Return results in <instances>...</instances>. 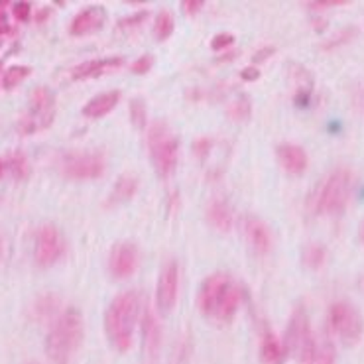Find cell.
Here are the masks:
<instances>
[{"instance_id": "2", "label": "cell", "mask_w": 364, "mask_h": 364, "mask_svg": "<svg viewBox=\"0 0 364 364\" xmlns=\"http://www.w3.org/2000/svg\"><path fill=\"white\" fill-rule=\"evenodd\" d=\"M142 297L138 291H122L110 301L105 314V333L110 345L119 353H127L132 347L136 321L140 317Z\"/></svg>"}, {"instance_id": "37", "label": "cell", "mask_w": 364, "mask_h": 364, "mask_svg": "<svg viewBox=\"0 0 364 364\" xmlns=\"http://www.w3.org/2000/svg\"><path fill=\"white\" fill-rule=\"evenodd\" d=\"M4 4L6 2H0V36L9 34L10 32V26L6 22V14H4Z\"/></svg>"}, {"instance_id": "14", "label": "cell", "mask_w": 364, "mask_h": 364, "mask_svg": "<svg viewBox=\"0 0 364 364\" xmlns=\"http://www.w3.org/2000/svg\"><path fill=\"white\" fill-rule=\"evenodd\" d=\"M242 229H245L246 240L255 248L258 255H268L272 250V235L270 229L266 227L262 219H258L255 215H248L242 219Z\"/></svg>"}, {"instance_id": "42", "label": "cell", "mask_w": 364, "mask_h": 364, "mask_svg": "<svg viewBox=\"0 0 364 364\" xmlns=\"http://www.w3.org/2000/svg\"><path fill=\"white\" fill-rule=\"evenodd\" d=\"M0 258H2V240H0Z\"/></svg>"}, {"instance_id": "6", "label": "cell", "mask_w": 364, "mask_h": 364, "mask_svg": "<svg viewBox=\"0 0 364 364\" xmlns=\"http://www.w3.org/2000/svg\"><path fill=\"white\" fill-rule=\"evenodd\" d=\"M329 327L343 345L353 347L363 339L364 321L360 311L348 301H335L329 307Z\"/></svg>"}, {"instance_id": "12", "label": "cell", "mask_w": 364, "mask_h": 364, "mask_svg": "<svg viewBox=\"0 0 364 364\" xmlns=\"http://www.w3.org/2000/svg\"><path fill=\"white\" fill-rule=\"evenodd\" d=\"M138 266V248L132 242H119L110 250L109 272L112 278L127 279Z\"/></svg>"}, {"instance_id": "39", "label": "cell", "mask_w": 364, "mask_h": 364, "mask_svg": "<svg viewBox=\"0 0 364 364\" xmlns=\"http://www.w3.org/2000/svg\"><path fill=\"white\" fill-rule=\"evenodd\" d=\"M211 142L207 140V138H203V140H199V142H195V152L199 154L201 158H205V154L209 152V148H211Z\"/></svg>"}, {"instance_id": "4", "label": "cell", "mask_w": 364, "mask_h": 364, "mask_svg": "<svg viewBox=\"0 0 364 364\" xmlns=\"http://www.w3.org/2000/svg\"><path fill=\"white\" fill-rule=\"evenodd\" d=\"M355 186V176L348 168H337L315 191L314 211L319 215H339L345 211Z\"/></svg>"}, {"instance_id": "1", "label": "cell", "mask_w": 364, "mask_h": 364, "mask_svg": "<svg viewBox=\"0 0 364 364\" xmlns=\"http://www.w3.org/2000/svg\"><path fill=\"white\" fill-rule=\"evenodd\" d=\"M197 304L209 319L229 323L240 305V289L229 274L215 272L201 284Z\"/></svg>"}, {"instance_id": "36", "label": "cell", "mask_w": 364, "mask_h": 364, "mask_svg": "<svg viewBox=\"0 0 364 364\" xmlns=\"http://www.w3.org/2000/svg\"><path fill=\"white\" fill-rule=\"evenodd\" d=\"M181 4H183V10H186L187 14H189V16H193V14H197L199 10L203 9L205 0H183Z\"/></svg>"}, {"instance_id": "3", "label": "cell", "mask_w": 364, "mask_h": 364, "mask_svg": "<svg viewBox=\"0 0 364 364\" xmlns=\"http://www.w3.org/2000/svg\"><path fill=\"white\" fill-rule=\"evenodd\" d=\"M83 341V315L69 307L55 319L46 339V355L51 364H68Z\"/></svg>"}, {"instance_id": "7", "label": "cell", "mask_w": 364, "mask_h": 364, "mask_svg": "<svg viewBox=\"0 0 364 364\" xmlns=\"http://www.w3.org/2000/svg\"><path fill=\"white\" fill-rule=\"evenodd\" d=\"M315 343L314 333H311V323H309V315L304 307L299 305L296 311L291 314L286 329V341H284V348L288 355H294L301 363L307 353L311 350Z\"/></svg>"}, {"instance_id": "20", "label": "cell", "mask_w": 364, "mask_h": 364, "mask_svg": "<svg viewBox=\"0 0 364 364\" xmlns=\"http://www.w3.org/2000/svg\"><path fill=\"white\" fill-rule=\"evenodd\" d=\"M30 173V166L22 152H12L6 156H0V179L14 178L24 179Z\"/></svg>"}, {"instance_id": "17", "label": "cell", "mask_w": 364, "mask_h": 364, "mask_svg": "<svg viewBox=\"0 0 364 364\" xmlns=\"http://www.w3.org/2000/svg\"><path fill=\"white\" fill-rule=\"evenodd\" d=\"M142 331H144V353L148 364H152L158 356L161 341V329L158 319L154 317L152 311H146L144 323H142Z\"/></svg>"}, {"instance_id": "26", "label": "cell", "mask_w": 364, "mask_h": 364, "mask_svg": "<svg viewBox=\"0 0 364 364\" xmlns=\"http://www.w3.org/2000/svg\"><path fill=\"white\" fill-rule=\"evenodd\" d=\"M173 30H176V22H173L171 12H168V10H160V12L156 14V20H154V36H156L160 42H164V40L171 38Z\"/></svg>"}, {"instance_id": "33", "label": "cell", "mask_w": 364, "mask_h": 364, "mask_svg": "<svg viewBox=\"0 0 364 364\" xmlns=\"http://www.w3.org/2000/svg\"><path fill=\"white\" fill-rule=\"evenodd\" d=\"M146 18H148V12H138V14H134V16H128V18H124V20H120L117 28H119V30H128V28H134V26L142 24Z\"/></svg>"}, {"instance_id": "34", "label": "cell", "mask_w": 364, "mask_h": 364, "mask_svg": "<svg viewBox=\"0 0 364 364\" xmlns=\"http://www.w3.org/2000/svg\"><path fill=\"white\" fill-rule=\"evenodd\" d=\"M337 36H339V38H335V40H331L329 43H325V46H323V50H333V48L341 46V43L348 42V40H350L353 36H356V30H355V28H348V30H343V32H341V34H337Z\"/></svg>"}, {"instance_id": "32", "label": "cell", "mask_w": 364, "mask_h": 364, "mask_svg": "<svg viewBox=\"0 0 364 364\" xmlns=\"http://www.w3.org/2000/svg\"><path fill=\"white\" fill-rule=\"evenodd\" d=\"M12 14L16 18L18 22H26V20H30V14H32V6H30V2H16L14 6H12Z\"/></svg>"}, {"instance_id": "19", "label": "cell", "mask_w": 364, "mask_h": 364, "mask_svg": "<svg viewBox=\"0 0 364 364\" xmlns=\"http://www.w3.org/2000/svg\"><path fill=\"white\" fill-rule=\"evenodd\" d=\"M286 348L284 343L272 333L270 329H264L262 343H260V358L264 364H284L286 363Z\"/></svg>"}, {"instance_id": "38", "label": "cell", "mask_w": 364, "mask_h": 364, "mask_svg": "<svg viewBox=\"0 0 364 364\" xmlns=\"http://www.w3.org/2000/svg\"><path fill=\"white\" fill-rule=\"evenodd\" d=\"M240 77L246 81H256L260 77V71H258V68H246L245 71H240Z\"/></svg>"}, {"instance_id": "15", "label": "cell", "mask_w": 364, "mask_h": 364, "mask_svg": "<svg viewBox=\"0 0 364 364\" xmlns=\"http://www.w3.org/2000/svg\"><path fill=\"white\" fill-rule=\"evenodd\" d=\"M124 65L122 58H105V60H91L79 63L77 68L71 71V79L73 81H85V79H93V77L109 75L112 71H117Z\"/></svg>"}, {"instance_id": "29", "label": "cell", "mask_w": 364, "mask_h": 364, "mask_svg": "<svg viewBox=\"0 0 364 364\" xmlns=\"http://www.w3.org/2000/svg\"><path fill=\"white\" fill-rule=\"evenodd\" d=\"M130 119H132V124L136 128L142 130L146 127L148 117H146V102L142 99H134V101L130 102Z\"/></svg>"}, {"instance_id": "23", "label": "cell", "mask_w": 364, "mask_h": 364, "mask_svg": "<svg viewBox=\"0 0 364 364\" xmlns=\"http://www.w3.org/2000/svg\"><path fill=\"white\" fill-rule=\"evenodd\" d=\"M207 220L213 229L220 230V232H227L232 227V213L230 207L225 201H213L207 209Z\"/></svg>"}, {"instance_id": "40", "label": "cell", "mask_w": 364, "mask_h": 364, "mask_svg": "<svg viewBox=\"0 0 364 364\" xmlns=\"http://www.w3.org/2000/svg\"><path fill=\"white\" fill-rule=\"evenodd\" d=\"M270 55H274V48H264V50H260L258 53L255 55V63H258V61H264L268 60Z\"/></svg>"}, {"instance_id": "31", "label": "cell", "mask_w": 364, "mask_h": 364, "mask_svg": "<svg viewBox=\"0 0 364 364\" xmlns=\"http://www.w3.org/2000/svg\"><path fill=\"white\" fill-rule=\"evenodd\" d=\"M232 42H235V36L229 34V32H223V34H217L215 38H213L211 48L215 51H223V50H227V48H230Z\"/></svg>"}, {"instance_id": "13", "label": "cell", "mask_w": 364, "mask_h": 364, "mask_svg": "<svg viewBox=\"0 0 364 364\" xmlns=\"http://www.w3.org/2000/svg\"><path fill=\"white\" fill-rule=\"evenodd\" d=\"M107 20V10L101 6H89V9L81 10L69 26V34L75 36V38H83L101 30L102 24Z\"/></svg>"}, {"instance_id": "30", "label": "cell", "mask_w": 364, "mask_h": 364, "mask_svg": "<svg viewBox=\"0 0 364 364\" xmlns=\"http://www.w3.org/2000/svg\"><path fill=\"white\" fill-rule=\"evenodd\" d=\"M152 65H154L152 55H142V58H138V60L132 63L130 71H132V73H136V75H144V73H148V71L152 69Z\"/></svg>"}, {"instance_id": "5", "label": "cell", "mask_w": 364, "mask_h": 364, "mask_svg": "<svg viewBox=\"0 0 364 364\" xmlns=\"http://www.w3.org/2000/svg\"><path fill=\"white\" fill-rule=\"evenodd\" d=\"M148 150L154 170L160 178H170L178 166L179 142L164 120H156L148 130Z\"/></svg>"}, {"instance_id": "35", "label": "cell", "mask_w": 364, "mask_h": 364, "mask_svg": "<svg viewBox=\"0 0 364 364\" xmlns=\"http://www.w3.org/2000/svg\"><path fill=\"white\" fill-rule=\"evenodd\" d=\"M343 4H350V2L348 0H315V2H309V9H333V6H343Z\"/></svg>"}, {"instance_id": "27", "label": "cell", "mask_w": 364, "mask_h": 364, "mask_svg": "<svg viewBox=\"0 0 364 364\" xmlns=\"http://www.w3.org/2000/svg\"><path fill=\"white\" fill-rule=\"evenodd\" d=\"M32 73V69L28 65H12V68L6 69V73L2 75V87L4 89H14L18 87L24 79H28Z\"/></svg>"}, {"instance_id": "11", "label": "cell", "mask_w": 364, "mask_h": 364, "mask_svg": "<svg viewBox=\"0 0 364 364\" xmlns=\"http://www.w3.org/2000/svg\"><path fill=\"white\" fill-rule=\"evenodd\" d=\"M179 291V266L176 260L164 264L156 288V305L161 315H168L176 307Z\"/></svg>"}, {"instance_id": "25", "label": "cell", "mask_w": 364, "mask_h": 364, "mask_svg": "<svg viewBox=\"0 0 364 364\" xmlns=\"http://www.w3.org/2000/svg\"><path fill=\"white\" fill-rule=\"evenodd\" d=\"M325 260H327V250L319 242H309L301 252V262L309 270H321Z\"/></svg>"}, {"instance_id": "28", "label": "cell", "mask_w": 364, "mask_h": 364, "mask_svg": "<svg viewBox=\"0 0 364 364\" xmlns=\"http://www.w3.org/2000/svg\"><path fill=\"white\" fill-rule=\"evenodd\" d=\"M250 110H252L250 101L246 97H238L229 107V117L232 120H238V122H245V120L250 119Z\"/></svg>"}, {"instance_id": "8", "label": "cell", "mask_w": 364, "mask_h": 364, "mask_svg": "<svg viewBox=\"0 0 364 364\" xmlns=\"http://www.w3.org/2000/svg\"><path fill=\"white\" fill-rule=\"evenodd\" d=\"M55 119V97L48 87H36L30 93V112L22 122V132H38L48 128Z\"/></svg>"}, {"instance_id": "16", "label": "cell", "mask_w": 364, "mask_h": 364, "mask_svg": "<svg viewBox=\"0 0 364 364\" xmlns=\"http://www.w3.org/2000/svg\"><path fill=\"white\" fill-rule=\"evenodd\" d=\"M276 154H278L279 166L291 176H301L309 166V158H307V154L301 146L284 142V144L278 146Z\"/></svg>"}, {"instance_id": "21", "label": "cell", "mask_w": 364, "mask_h": 364, "mask_svg": "<svg viewBox=\"0 0 364 364\" xmlns=\"http://www.w3.org/2000/svg\"><path fill=\"white\" fill-rule=\"evenodd\" d=\"M138 187H140V181L136 176H130V173H124V176H120L117 181H114V186L110 189L109 195V205H120L128 201V199H132L138 191Z\"/></svg>"}, {"instance_id": "24", "label": "cell", "mask_w": 364, "mask_h": 364, "mask_svg": "<svg viewBox=\"0 0 364 364\" xmlns=\"http://www.w3.org/2000/svg\"><path fill=\"white\" fill-rule=\"evenodd\" d=\"M335 347L329 339H315L314 347L307 353L301 364H335Z\"/></svg>"}, {"instance_id": "43", "label": "cell", "mask_w": 364, "mask_h": 364, "mask_svg": "<svg viewBox=\"0 0 364 364\" xmlns=\"http://www.w3.org/2000/svg\"><path fill=\"white\" fill-rule=\"evenodd\" d=\"M0 75H2V63H0Z\"/></svg>"}, {"instance_id": "22", "label": "cell", "mask_w": 364, "mask_h": 364, "mask_svg": "<svg viewBox=\"0 0 364 364\" xmlns=\"http://www.w3.org/2000/svg\"><path fill=\"white\" fill-rule=\"evenodd\" d=\"M291 75H294V83H296V102L307 105L314 93V77L301 65H291Z\"/></svg>"}, {"instance_id": "18", "label": "cell", "mask_w": 364, "mask_h": 364, "mask_svg": "<svg viewBox=\"0 0 364 364\" xmlns=\"http://www.w3.org/2000/svg\"><path fill=\"white\" fill-rule=\"evenodd\" d=\"M120 101V91H105V93L95 95L91 101L83 107V117L87 119H102L109 114Z\"/></svg>"}, {"instance_id": "10", "label": "cell", "mask_w": 364, "mask_h": 364, "mask_svg": "<svg viewBox=\"0 0 364 364\" xmlns=\"http://www.w3.org/2000/svg\"><path fill=\"white\" fill-rule=\"evenodd\" d=\"M65 250V242L61 232L53 225H42L36 232L34 242V258L38 266L48 268L58 262Z\"/></svg>"}, {"instance_id": "9", "label": "cell", "mask_w": 364, "mask_h": 364, "mask_svg": "<svg viewBox=\"0 0 364 364\" xmlns=\"http://www.w3.org/2000/svg\"><path fill=\"white\" fill-rule=\"evenodd\" d=\"M107 170L101 152H69L61 160V171L71 179H97Z\"/></svg>"}, {"instance_id": "41", "label": "cell", "mask_w": 364, "mask_h": 364, "mask_svg": "<svg viewBox=\"0 0 364 364\" xmlns=\"http://www.w3.org/2000/svg\"><path fill=\"white\" fill-rule=\"evenodd\" d=\"M358 237H360V242L364 245V223L360 225V230H358Z\"/></svg>"}]
</instances>
